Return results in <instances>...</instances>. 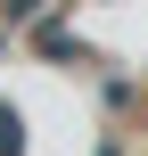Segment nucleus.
Segmentation results:
<instances>
[{
  "mask_svg": "<svg viewBox=\"0 0 148 156\" xmlns=\"http://www.w3.org/2000/svg\"><path fill=\"white\" fill-rule=\"evenodd\" d=\"M0 156H16V115L0 107Z\"/></svg>",
  "mask_w": 148,
  "mask_h": 156,
  "instance_id": "obj_1",
  "label": "nucleus"
}]
</instances>
